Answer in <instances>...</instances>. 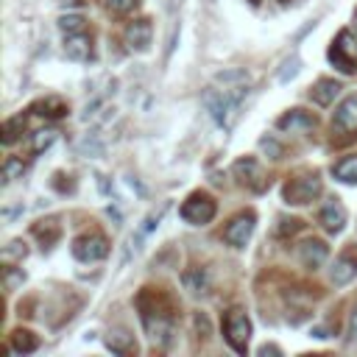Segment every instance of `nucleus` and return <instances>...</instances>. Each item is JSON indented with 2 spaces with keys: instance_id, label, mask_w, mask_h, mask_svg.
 Returning a JSON list of instances; mask_svg holds the SVG:
<instances>
[{
  "instance_id": "c9c22d12",
  "label": "nucleus",
  "mask_w": 357,
  "mask_h": 357,
  "mask_svg": "<svg viewBox=\"0 0 357 357\" xmlns=\"http://www.w3.org/2000/svg\"><path fill=\"white\" fill-rule=\"evenodd\" d=\"M279 3H291V0H279Z\"/></svg>"
},
{
  "instance_id": "f704fd0d",
  "label": "nucleus",
  "mask_w": 357,
  "mask_h": 357,
  "mask_svg": "<svg viewBox=\"0 0 357 357\" xmlns=\"http://www.w3.org/2000/svg\"><path fill=\"white\" fill-rule=\"evenodd\" d=\"M249 3H251V6H260V0H249Z\"/></svg>"
},
{
  "instance_id": "f257e3e1",
  "label": "nucleus",
  "mask_w": 357,
  "mask_h": 357,
  "mask_svg": "<svg viewBox=\"0 0 357 357\" xmlns=\"http://www.w3.org/2000/svg\"><path fill=\"white\" fill-rule=\"evenodd\" d=\"M137 310H139L142 327L148 329L151 340L168 349L173 343V313H176L173 299L162 291L142 288V293L137 296Z\"/></svg>"
},
{
  "instance_id": "39448f33",
  "label": "nucleus",
  "mask_w": 357,
  "mask_h": 357,
  "mask_svg": "<svg viewBox=\"0 0 357 357\" xmlns=\"http://www.w3.org/2000/svg\"><path fill=\"white\" fill-rule=\"evenodd\" d=\"M224 338L226 343L238 351V354H246L249 351V340H251V318L243 313V310H229L224 316Z\"/></svg>"
},
{
  "instance_id": "393cba45",
  "label": "nucleus",
  "mask_w": 357,
  "mask_h": 357,
  "mask_svg": "<svg viewBox=\"0 0 357 357\" xmlns=\"http://www.w3.org/2000/svg\"><path fill=\"white\" fill-rule=\"evenodd\" d=\"M26 254H28V246H26L23 240H12L9 246H3L0 262H3V265H17V262H23V260H26Z\"/></svg>"
},
{
  "instance_id": "7ed1b4c3",
  "label": "nucleus",
  "mask_w": 357,
  "mask_h": 357,
  "mask_svg": "<svg viewBox=\"0 0 357 357\" xmlns=\"http://www.w3.org/2000/svg\"><path fill=\"white\" fill-rule=\"evenodd\" d=\"M179 215H182L190 226H206V224H212V218L218 215V204H215V198H212L206 190H195V193H190L187 201L182 204Z\"/></svg>"
},
{
  "instance_id": "c756f323",
  "label": "nucleus",
  "mask_w": 357,
  "mask_h": 357,
  "mask_svg": "<svg viewBox=\"0 0 357 357\" xmlns=\"http://www.w3.org/2000/svg\"><path fill=\"white\" fill-rule=\"evenodd\" d=\"M299 70H302V61H299V56L293 53L288 61L282 64V70H279V81H282V84H288L291 79H296V76H299Z\"/></svg>"
},
{
  "instance_id": "f3484780",
  "label": "nucleus",
  "mask_w": 357,
  "mask_h": 357,
  "mask_svg": "<svg viewBox=\"0 0 357 357\" xmlns=\"http://www.w3.org/2000/svg\"><path fill=\"white\" fill-rule=\"evenodd\" d=\"M31 112H37L39 117H48V120H59V117H64V115L70 112V106H67V101H61L59 95H48V98H42V101H37V104L31 106Z\"/></svg>"
},
{
  "instance_id": "7c9ffc66",
  "label": "nucleus",
  "mask_w": 357,
  "mask_h": 357,
  "mask_svg": "<svg viewBox=\"0 0 357 357\" xmlns=\"http://www.w3.org/2000/svg\"><path fill=\"white\" fill-rule=\"evenodd\" d=\"M23 282H26V273L23 271H17L15 265H6L3 268V288L6 291H15L17 284H23Z\"/></svg>"
},
{
  "instance_id": "a211bd4d",
  "label": "nucleus",
  "mask_w": 357,
  "mask_h": 357,
  "mask_svg": "<svg viewBox=\"0 0 357 357\" xmlns=\"http://www.w3.org/2000/svg\"><path fill=\"white\" fill-rule=\"evenodd\" d=\"M34 238L45 246V249H50L59 238H61V224H59V218H42V221H37L34 224Z\"/></svg>"
},
{
  "instance_id": "6e6552de",
  "label": "nucleus",
  "mask_w": 357,
  "mask_h": 357,
  "mask_svg": "<svg viewBox=\"0 0 357 357\" xmlns=\"http://www.w3.org/2000/svg\"><path fill=\"white\" fill-rule=\"evenodd\" d=\"M232 173H235V179H238L243 187H249V190H254V193H262L265 184H268V179H265V173H262V168H260V162H257L254 157L238 160V162L232 165Z\"/></svg>"
},
{
  "instance_id": "1a4fd4ad",
  "label": "nucleus",
  "mask_w": 357,
  "mask_h": 357,
  "mask_svg": "<svg viewBox=\"0 0 357 357\" xmlns=\"http://www.w3.org/2000/svg\"><path fill=\"white\" fill-rule=\"evenodd\" d=\"M357 276V249L349 246L343 254H338V260L332 262L329 268V279L335 288H343V284H349L351 279Z\"/></svg>"
},
{
  "instance_id": "423d86ee",
  "label": "nucleus",
  "mask_w": 357,
  "mask_h": 357,
  "mask_svg": "<svg viewBox=\"0 0 357 357\" xmlns=\"http://www.w3.org/2000/svg\"><path fill=\"white\" fill-rule=\"evenodd\" d=\"M73 257L79 262H98L104 257H109V238L98 229L84 232L73 240Z\"/></svg>"
},
{
  "instance_id": "20e7f679",
  "label": "nucleus",
  "mask_w": 357,
  "mask_h": 357,
  "mask_svg": "<svg viewBox=\"0 0 357 357\" xmlns=\"http://www.w3.org/2000/svg\"><path fill=\"white\" fill-rule=\"evenodd\" d=\"M321 190H324V184H321L318 173H302V176H293V179L284 182L282 198L293 206H305V204L316 201L321 195Z\"/></svg>"
},
{
  "instance_id": "9b49d317",
  "label": "nucleus",
  "mask_w": 357,
  "mask_h": 357,
  "mask_svg": "<svg viewBox=\"0 0 357 357\" xmlns=\"http://www.w3.org/2000/svg\"><path fill=\"white\" fill-rule=\"evenodd\" d=\"M332 128L340 134H349V137L357 134V95H346L338 104L335 117H332Z\"/></svg>"
},
{
  "instance_id": "2f4dec72",
  "label": "nucleus",
  "mask_w": 357,
  "mask_h": 357,
  "mask_svg": "<svg viewBox=\"0 0 357 357\" xmlns=\"http://www.w3.org/2000/svg\"><path fill=\"white\" fill-rule=\"evenodd\" d=\"M279 224H282V226H279V235H296V232L305 226L299 218H291V221H288V218H282Z\"/></svg>"
},
{
  "instance_id": "0eeeda50",
  "label": "nucleus",
  "mask_w": 357,
  "mask_h": 357,
  "mask_svg": "<svg viewBox=\"0 0 357 357\" xmlns=\"http://www.w3.org/2000/svg\"><path fill=\"white\" fill-rule=\"evenodd\" d=\"M254 224H257V215L249 209V212H240V215H235L229 221V226L224 229V240L235 249H246V243L251 240L254 235Z\"/></svg>"
},
{
  "instance_id": "f8f14e48",
  "label": "nucleus",
  "mask_w": 357,
  "mask_h": 357,
  "mask_svg": "<svg viewBox=\"0 0 357 357\" xmlns=\"http://www.w3.org/2000/svg\"><path fill=\"white\" fill-rule=\"evenodd\" d=\"M318 224L324 226V232L340 235L343 226H346V206H343L338 198H329V201L321 206V212H318Z\"/></svg>"
},
{
  "instance_id": "aec40b11",
  "label": "nucleus",
  "mask_w": 357,
  "mask_h": 357,
  "mask_svg": "<svg viewBox=\"0 0 357 357\" xmlns=\"http://www.w3.org/2000/svg\"><path fill=\"white\" fill-rule=\"evenodd\" d=\"M106 349L115 354H134L137 343H134V335H128L126 329H112L106 335Z\"/></svg>"
},
{
  "instance_id": "dca6fc26",
  "label": "nucleus",
  "mask_w": 357,
  "mask_h": 357,
  "mask_svg": "<svg viewBox=\"0 0 357 357\" xmlns=\"http://www.w3.org/2000/svg\"><path fill=\"white\" fill-rule=\"evenodd\" d=\"M340 84L335 81V79H321V81H316L313 87H310V98H313V104H318V106H329V104H335V98L340 95Z\"/></svg>"
},
{
  "instance_id": "9d476101",
  "label": "nucleus",
  "mask_w": 357,
  "mask_h": 357,
  "mask_svg": "<svg viewBox=\"0 0 357 357\" xmlns=\"http://www.w3.org/2000/svg\"><path fill=\"white\" fill-rule=\"evenodd\" d=\"M123 39H126L128 50L146 53V50L151 48V39H154V26H151V20H146V17H142V20H134V23H128V28H126Z\"/></svg>"
},
{
  "instance_id": "473e14b6",
  "label": "nucleus",
  "mask_w": 357,
  "mask_h": 357,
  "mask_svg": "<svg viewBox=\"0 0 357 357\" xmlns=\"http://www.w3.org/2000/svg\"><path fill=\"white\" fill-rule=\"evenodd\" d=\"M346 343H349V346H357V307H354L351 318H349V329H346Z\"/></svg>"
},
{
  "instance_id": "a878e982",
  "label": "nucleus",
  "mask_w": 357,
  "mask_h": 357,
  "mask_svg": "<svg viewBox=\"0 0 357 357\" xmlns=\"http://www.w3.org/2000/svg\"><path fill=\"white\" fill-rule=\"evenodd\" d=\"M53 142H56V131L53 128H42V131H37L31 137V151L34 154H42V151H48L53 146Z\"/></svg>"
},
{
  "instance_id": "72a5a7b5",
  "label": "nucleus",
  "mask_w": 357,
  "mask_h": 357,
  "mask_svg": "<svg viewBox=\"0 0 357 357\" xmlns=\"http://www.w3.org/2000/svg\"><path fill=\"white\" fill-rule=\"evenodd\" d=\"M262 148H265V151H271V154H273V160H279V154H282V146H279V142H273V139H268V137L262 139Z\"/></svg>"
},
{
  "instance_id": "bb28decb",
  "label": "nucleus",
  "mask_w": 357,
  "mask_h": 357,
  "mask_svg": "<svg viewBox=\"0 0 357 357\" xmlns=\"http://www.w3.org/2000/svg\"><path fill=\"white\" fill-rule=\"evenodd\" d=\"M59 28H61L64 37H67V34H81V31H87V23H84L81 15H64V17L59 20Z\"/></svg>"
},
{
  "instance_id": "b1692460",
  "label": "nucleus",
  "mask_w": 357,
  "mask_h": 357,
  "mask_svg": "<svg viewBox=\"0 0 357 357\" xmlns=\"http://www.w3.org/2000/svg\"><path fill=\"white\" fill-rule=\"evenodd\" d=\"M329 61L340 70V73H354V70H357V61H354L338 42H332V48H329Z\"/></svg>"
},
{
  "instance_id": "cd10ccee",
  "label": "nucleus",
  "mask_w": 357,
  "mask_h": 357,
  "mask_svg": "<svg viewBox=\"0 0 357 357\" xmlns=\"http://www.w3.org/2000/svg\"><path fill=\"white\" fill-rule=\"evenodd\" d=\"M23 171H26L23 160H17V157H9V160L3 162V171H0V179H3V184H12L17 176H23Z\"/></svg>"
},
{
  "instance_id": "ddd939ff",
  "label": "nucleus",
  "mask_w": 357,
  "mask_h": 357,
  "mask_svg": "<svg viewBox=\"0 0 357 357\" xmlns=\"http://www.w3.org/2000/svg\"><path fill=\"white\" fill-rule=\"evenodd\" d=\"M327 257H329V246L324 240H318V238H310V240H305L299 246V260L310 271H318L327 262Z\"/></svg>"
},
{
  "instance_id": "5701e85b",
  "label": "nucleus",
  "mask_w": 357,
  "mask_h": 357,
  "mask_svg": "<svg viewBox=\"0 0 357 357\" xmlns=\"http://www.w3.org/2000/svg\"><path fill=\"white\" fill-rule=\"evenodd\" d=\"M26 126H28L26 115H15V117H9L3 123V142H6V146H15V142L20 139V134L26 131Z\"/></svg>"
},
{
  "instance_id": "e433bc0d",
  "label": "nucleus",
  "mask_w": 357,
  "mask_h": 357,
  "mask_svg": "<svg viewBox=\"0 0 357 357\" xmlns=\"http://www.w3.org/2000/svg\"><path fill=\"white\" fill-rule=\"evenodd\" d=\"M354 28H357V15H354Z\"/></svg>"
},
{
  "instance_id": "2eb2a0df",
  "label": "nucleus",
  "mask_w": 357,
  "mask_h": 357,
  "mask_svg": "<svg viewBox=\"0 0 357 357\" xmlns=\"http://www.w3.org/2000/svg\"><path fill=\"white\" fill-rule=\"evenodd\" d=\"M64 53L73 61H90L93 59V39L87 37V31L81 34H67L64 37Z\"/></svg>"
},
{
  "instance_id": "412c9836",
  "label": "nucleus",
  "mask_w": 357,
  "mask_h": 357,
  "mask_svg": "<svg viewBox=\"0 0 357 357\" xmlns=\"http://www.w3.org/2000/svg\"><path fill=\"white\" fill-rule=\"evenodd\" d=\"M9 346H12V351H17V354H31V351L39 349V338H37L31 329H15Z\"/></svg>"
},
{
  "instance_id": "c85d7f7f",
  "label": "nucleus",
  "mask_w": 357,
  "mask_h": 357,
  "mask_svg": "<svg viewBox=\"0 0 357 357\" xmlns=\"http://www.w3.org/2000/svg\"><path fill=\"white\" fill-rule=\"evenodd\" d=\"M137 6H139V0H106V9L115 17H128L137 12Z\"/></svg>"
},
{
  "instance_id": "f03ea898",
  "label": "nucleus",
  "mask_w": 357,
  "mask_h": 357,
  "mask_svg": "<svg viewBox=\"0 0 357 357\" xmlns=\"http://www.w3.org/2000/svg\"><path fill=\"white\" fill-rule=\"evenodd\" d=\"M249 87L251 84H215V87H209L204 93L201 104L209 112L212 123L221 126L224 131H229L235 117H238V109H240L243 98L249 95Z\"/></svg>"
},
{
  "instance_id": "4be33fe9",
  "label": "nucleus",
  "mask_w": 357,
  "mask_h": 357,
  "mask_svg": "<svg viewBox=\"0 0 357 357\" xmlns=\"http://www.w3.org/2000/svg\"><path fill=\"white\" fill-rule=\"evenodd\" d=\"M332 173H335V179L343 182V184H357V154L343 157V160L332 168Z\"/></svg>"
},
{
  "instance_id": "4468645a",
  "label": "nucleus",
  "mask_w": 357,
  "mask_h": 357,
  "mask_svg": "<svg viewBox=\"0 0 357 357\" xmlns=\"http://www.w3.org/2000/svg\"><path fill=\"white\" fill-rule=\"evenodd\" d=\"M316 126H318L316 115H310L305 109H291V112H284L276 120V128L279 131H291V134H296V131H313Z\"/></svg>"
},
{
  "instance_id": "6ab92c4d",
  "label": "nucleus",
  "mask_w": 357,
  "mask_h": 357,
  "mask_svg": "<svg viewBox=\"0 0 357 357\" xmlns=\"http://www.w3.org/2000/svg\"><path fill=\"white\" fill-rule=\"evenodd\" d=\"M182 282H184V288H187L193 296H206V293H209V273H206L204 268H190V271H184Z\"/></svg>"
}]
</instances>
